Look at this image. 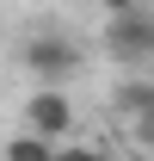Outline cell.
<instances>
[{"label":"cell","mask_w":154,"mask_h":161,"mask_svg":"<svg viewBox=\"0 0 154 161\" xmlns=\"http://www.w3.org/2000/svg\"><path fill=\"white\" fill-rule=\"evenodd\" d=\"M6 161H56V142L25 130V136H13V142H6Z\"/></svg>","instance_id":"5"},{"label":"cell","mask_w":154,"mask_h":161,"mask_svg":"<svg viewBox=\"0 0 154 161\" xmlns=\"http://www.w3.org/2000/svg\"><path fill=\"white\" fill-rule=\"evenodd\" d=\"M99 6H105V13H111V19H117V13H142L148 0H99Z\"/></svg>","instance_id":"7"},{"label":"cell","mask_w":154,"mask_h":161,"mask_svg":"<svg viewBox=\"0 0 154 161\" xmlns=\"http://www.w3.org/2000/svg\"><path fill=\"white\" fill-rule=\"evenodd\" d=\"M25 68L37 75V87H62L80 68V43L62 31H37V37H25Z\"/></svg>","instance_id":"1"},{"label":"cell","mask_w":154,"mask_h":161,"mask_svg":"<svg viewBox=\"0 0 154 161\" xmlns=\"http://www.w3.org/2000/svg\"><path fill=\"white\" fill-rule=\"evenodd\" d=\"M148 43H154V13L148 6L105 19V50H111L117 62H148Z\"/></svg>","instance_id":"2"},{"label":"cell","mask_w":154,"mask_h":161,"mask_svg":"<svg viewBox=\"0 0 154 161\" xmlns=\"http://www.w3.org/2000/svg\"><path fill=\"white\" fill-rule=\"evenodd\" d=\"M148 62H154V43H148Z\"/></svg>","instance_id":"9"},{"label":"cell","mask_w":154,"mask_h":161,"mask_svg":"<svg viewBox=\"0 0 154 161\" xmlns=\"http://www.w3.org/2000/svg\"><path fill=\"white\" fill-rule=\"evenodd\" d=\"M56 161H105V155H99L93 142H68V149H56Z\"/></svg>","instance_id":"6"},{"label":"cell","mask_w":154,"mask_h":161,"mask_svg":"<svg viewBox=\"0 0 154 161\" xmlns=\"http://www.w3.org/2000/svg\"><path fill=\"white\" fill-rule=\"evenodd\" d=\"M117 112L130 124H154V87L148 80H123V87H117Z\"/></svg>","instance_id":"4"},{"label":"cell","mask_w":154,"mask_h":161,"mask_svg":"<svg viewBox=\"0 0 154 161\" xmlns=\"http://www.w3.org/2000/svg\"><path fill=\"white\" fill-rule=\"evenodd\" d=\"M68 124H74V105H68L62 87H37V93L25 99V130H31V136L62 142V136H68Z\"/></svg>","instance_id":"3"},{"label":"cell","mask_w":154,"mask_h":161,"mask_svg":"<svg viewBox=\"0 0 154 161\" xmlns=\"http://www.w3.org/2000/svg\"><path fill=\"white\" fill-rule=\"evenodd\" d=\"M136 136H142V142H154V124H136Z\"/></svg>","instance_id":"8"}]
</instances>
